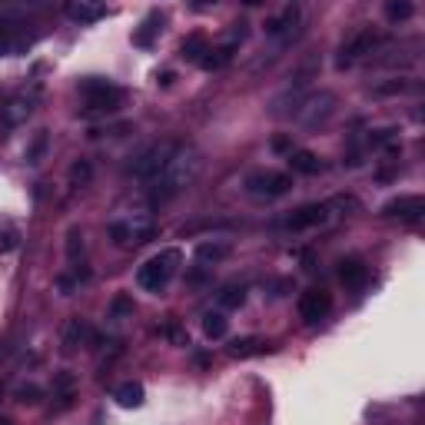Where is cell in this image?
<instances>
[{"mask_svg": "<svg viewBox=\"0 0 425 425\" xmlns=\"http://www.w3.org/2000/svg\"><path fill=\"white\" fill-rule=\"evenodd\" d=\"M199 169H203V153L197 147H183L180 143V150L173 153V160L163 167V173L150 183V199L153 203H169L173 197H180L183 190L199 176Z\"/></svg>", "mask_w": 425, "mask_h": 425, "instance_id": "6da1fadb", "label": "cell"}, {"mask_svg": "<svg viewBox=\"0 0 425 425\" xmlns=\"http://www.w3.org/2000/svg\"><path fill=\"white\" fill-rule=\"evenodd\" d=\"M176 269H180V249H163V253L150 256L137 269V283H140V289H147V292H163V289L173 283Z\"/></svg>", "mask_w": 425, "mask_h": 425, "instance_id": "7a4b0ae2", "label": "cell"}, {"mask_svg": "<svg viewBox=\"0 0 425 425\" xmlns=\"http://www.w3.org/2000/svg\"><path fill=\"white\" fill-rule=\"evenodd\" d=\"M176 150H180V143H176V140H153L147 150L137 153V160L130 163V173H133L137 180H143V183H153L160 173H163V167L173 160V153Z\"/></svg>", "mask_w": 425, "mask_h": 425, "instance_id": "3957f363", "label": "cell"}, {"mask_svg": "<svg viewBox=\"0 0 425 425\" xmlns=\"http://www.w3.org/2000/svg\"><path fill=\"white\" fill-rule=\"evenodd\" d=\"M80 93H83V100H87V117L90 113H113L117 106L123 103V90L117 83H110L103 76H87V80H80Z\"/></svg>", "mask_w": 425, "mask_h": 425, "instance_id": "277c9868", "label": "cell"}, {"mask_svg": "<svg viewBox=\"0 0 425 425\" xmlns=\"http://www.w3.org/2000/svg\"><path fill=\"white\" fill-rule=\"evenodd\" d=\"M246 190L253 197H266V199L286 197L289 190H292V176L289 173H276V169H259V173L246 176Z\"/></svg>", "mask_w": 425, "mask_h": 425, "instance_id": "5b68a950", "label": "cell"}, {"mask_svg": "<svg viewBox=\"0 0 425 425\" xmlns=\"http://www.w3.org/2000/svg\"><path fill=\"white\" fill-rule=\"evenodd\" d=\"M243 40H246V24H233L229 37L219 47H210V50H206V57L199 60V67H203V70H223V67L236 57V50L243 47Z\"/></svg>", "mask_w": 425, "mask_h": 425, "instance_id": "8992f818", "label": "cell"}, {"mask_svg": "<svg viewBox=\"0 0 425 425\" xmlns=\"http://www.w3.org/2000/svg\"><path fill=\"white\" fill-rule=\"evenodd\" d=\"M333 103H335L333 93H306V100H303V106L296 110V117L303 120V126H319V123L329 120Z\"/></svg>", "mask_w": 425, "mask_h": 425, "instance_id": "52a82bcc", "label": "cell"}, {"mask_svg": "<svg viewBox=\"0 0 425 425\" xmlns=\"http://www.w3.org/2000/svg\"><path fill=\"white\" fill-rule=\"evenodd\" d=\"M329 312H333V296H329L326 289L312 286L299 296V316H303V322L312 326V322H319V319H326Z\"/></svg>", "mask_w": 425, "mask_h": 425, "instance_id": "ba28073f", "label": "cell"}, {"mask_svg": "<svg viewBox=\"0 0 425 425\" xmlns=\"http://www.w3.org/2000/svg\"><path fill=\"white\" fill-rule=\"evenodd\" d=\"M379 44V37L372 31H362L356 33L352 40H346V44L339 47V57H335V67L339 70H346V67H352V63H359L365 57V53H372V47Z\"/></svg>", "mask_w": 425, "mask_h": 425, "instance_id": "9c48e42d", "label": "cell"}, {"mask_svg": "<svg viewBox=\"0 0 425 425\" xmlns=\"http://www.w3.org/2000/svg\"><path fill=\"white\" fill-rule=\"evenodd\" d=\"M329 219V206L326 203H303L299 210H292L286 216V226L292 233H303V229H316Z\"/></svg>", "mask_w": 425, "mask_h": 425, "instance_id": "30bf717a", "label": "cell"}, {"mask_svg": "<svg viewBox=\"0 0 425 425\" xmlns=\"http://www.w3.org/2000/svg\"><path fill=\"white\" fill-rule=\"evenodd\" d=\"M382 216H392V219H406V223H419L425 216V197L412 193V197H395L382 206Z\"/></svg>", "mask_w": 425, "mask_h": 425, "instance_id": "8fae6325", "label": "cell"}, {"mask_svg": "<svg viewBox=\"0 0 425 425\" xmlns=\"http://www.w3.org/2000/svg\"><path fill=\"white\" fill-rule=\"evenodd\" d=\"M296 24H299V7H296V3H286L279 14L266 20V33L276 37V40H289L292 31H296Z\"/></svg>", "mask_w": 425, "mask_h": 425, "instance_id": "7c38bea8", "label": "cell"}, {"mask_svg": "<svg viewBox=\"0 0 425 425\" xmlns=\"http://www.w3.org/2000/svg\"><path fill=\"white\" fill-rule=\"evenodd\" d=\"M339 279H342V286L346 289H365V283H369V266H365L359 256H349L339 262Z\"/></svg>", "mask_w": 425, "mask_h": 425, "instance_id": "4fadbf2b", "label": "cell"}, {"mask_svg": "<svg viewBox=\"0 0 425 425\" xmlns=\"http://www.w3.org/2000/svg\"><path fill=\"white\" fill-rule=\"evenodd\" d=\"M31 113H33V97H14V100H7V103L0 106V120L7 123V126L27 123Z\"/></svg>", "mask_w": 425, "mask_h": 425, "instance_id": "5bb4252c", "label": "cell"}, {"mask_svg": "<svg viewBox=\"0 0 425 425\" xmlns=\"http://www.w3.org/2000/svg\"><path fill=\"white\" fill-rule=\"evenodd\" d=\"M126 226H130V240L133 243H150L153 236H156V219H153V212L147 210H137L130 219H126Z\"/></svg>", "mask_w": 425, "mask_h": 425, "instance_id": "9a60e30c", "label": "cell"}, {"mask_svg": "<svg viewBox=\"0 0 425 425\" xmlns=\"http://www.w3.org/2000/svg\"><path fill=\"white\" fill-rule=\"evenodd\" d=\"M67 17L74 24H97V20L106 17V7L103 3H90V0H74V3H67Z\"/></svg>", "mask_w": 425, "mask_h": 425, "instance_id": "2e32d148", "label": "cell"}, {"mask_svg": "<svg viewBox=\"0 0 425 425\" xmlns=\"http://www.w3.org/2000/svg\"><path fill=\"white\" fill-rule=\"evenodd\" d=\"M160 31H163V14H160V10H150V14L143 17V24L133 31V44L147 50V47H153V40L160 37Z\"/></svg>", "mask_w": 425, "mask_h": 425, "instance_id": "e0dca14e", "label": "cell"}, {"mask_svg": "<svg viewBox=\"0 0 425 425\" xmlns=\"http://www.w3.org/2000/svg\"><path fill=\"white\" fill-rule=\"evenodd\" d=\"M289 169L299 173V176H316L319 169H322V160L309 150H292L289 153Z\"/></svg>", "mask_w": 425, "mask_h": 425, "instance_id": "ac0fdd59", "label": "cell"}, {"mask_svg": "<svg viewBox=\"0 0 425 425\" xmlns=\"http://www.w3.org/2000/svg\"><path fill=\"white\" fill-rule=\"evenodd\" d=\"M266 339H259V335H240V339H233L229 342V356L233 359H249V356H259V352H266Z\"/></svg>", "mask_w": 425, "mask_h": 425, "instance_id": "d6986e66", "label": "cell"}, {"mask_svg": "<svg viewBox=\"0 0 425 425\" xmlns=\"http://www.w3.org/2000/svg\"><path fill=\"white\" fill-rule=\"evenodd\" d=\"M226 256H229V243H223V240H206V243L197 246L199 266H216V262H223Z\"/></svg>", "mask_w": 425, "mask_h": 425, "instance_id": "ffe728a7", "label": "cell"}, {"mask_svg": "<svg viewBox=\"0 0 425 425\" xmlns=\"http://www.w3.org/2000/svg\"><path fill=\"white\" fill-rule=\"evenodd\" d=\"M87 335H90V326H87L80 316H74L67 326H63V349L74 352L76 346H83V342H87Z\"/></svg>", "mask_w": 425, "mask_h": 425, "instance_id": "44dd1931", "label": "cell"}, {"mask_svg": "<svg viewBox=\"0 0 425 425\" xmlns=\"http://www.w3.org/2000/svg\"><path fill=\"white\" fill-rule=\"evenodd\" d=\"M113 399L120 402L123 409H140V406L147 402V392H143V385H140V382H123V385H117Z\"/></svg>", "mask_w": 425, "mask_h": 425, "instance_id": "7402d4cb", "label": "cell"}, {"mask_svg": "<svg viewBox=\"0 0 425 425\" xmlns=\"http://www.w3.org/2000/svg\"><path fill=\"white\" fill-rule=\"evenodd\" d=\"M31 44H33V37H17L14 27L0 20V57L17 53V50H24V47H31Z\"/></svg>", "mask_w": 425, "mask_h": 425, "instance_id": "603a6c76", "label": "cell"}, {"mask_svg": "<svg viewBox=\"0 0 425 425\" xmlns=\"http://www.w3.org/2000/svg\"><path fill=\"white\" fill-rule=\"evenodd\" d=\"M206 50H210V44H206V37H203V33H190V37L183 40V47H180L183 60H190V63H199L203 57H206Z\"/></svg>", "mask_w": 425, "mask_h": 425, "instance_id": "cb8c5ba5", "label": "cell"}, {"mask_svg": "<svg viewBox=\"0 0 425 425\" xmlns=\"http://www.w3.org/2000/svg\"><path fill=\"white\" fill-rule=\"evenodd\" d=\"M216 303L223 306V309H240L246 303V286L240 283H229V286L219 289V296H216Z\"/></svg>", "mask_w": 425, "mask_h": 425, "instance_id": "d4e9b609", "label": "cell"}, {"mask_svg": "<svg viewBox=\"0 0 425 425\" xmlns=\"http://www.w3.org/2000/svg\"><path fill=\"white\" fill-rule=\"evenodd\" d=\"M133 309H137V306H133V296H130V292H117V296L110 299V306H106V316L110 319H130L133 316Z\"/></svg>", "mask_w": 425, "mask_h": 425, "instance_id": "484cf974", "label": "cell"}, {"mask_svg": "<svg viewBox=\"0 0 425 425\" xmlns=\"http://www.w3.org/2000/svg\"><path fill=\"white\" fill-rule=\"evenodd\" d=\"M203 333L210 335V339H223L229 333V319L223 312H206L203 316Z\"/></svg>", "mask_w": 425, "mask_h": 425, "instance_id": "4316f807", "label": "cell"}, {"mask_svg": "<svg viewBox=\"0 0 425 425\" xmlns=\"http://www.w3.org/2000/svg\"><path fill=\"white\" fill-rule=\"evenodd\" d=\"M412 14H415V3H409V0H389V3H385V17H389L392 24L409 20Z\"/></svg>", "mask_w": 425, "mask_h": 425, "instance_id": "83f0119b", "label": "cell"}, {"mask_svg": "<svg viewBox=\"0 0 425 425\" xmlns=\"http://www.w3.org/2000/svg\"><path fill=\"white\" fill-rule=\"evenodd\" d=\"M90 176H93V163H90V160H83V156H80V160H74V167H70V183H74V186H87V183H90Z\"/></svg>", "mask_w": 425, "mask_h": 425, "instance_id": "f1b7e54d", "label": "cell"}, {"mask_svg": "<svg viewBox=\"0 0 425 425\" xmlns=\"http://www.w3.org/2000/svg\"><path fill=\"white\" fill-rule=\"evenodd\" d=\"M40 395H44V389H40V385H33V382L17 385L14 389V399L17 402H24V406H37V402H40Z\"/></svg>", "mask_w": 425, "mask_h": 425, "instance_id": "f546056e", "label": "cell"}, {"mask_svg": "<svg viewBox=\"0 0 425 425\" xmlns=\"http://www.w3.org/2000/svg\"><path fill=\"white\" fill-rule=\"evenodd\" d=\"M47 143H50V133H47V130H40V133L33 137L31 150H27V163H40V160H44V153H47Z\"/></svg>", "mask_w": 425, "mask_h": 425, "instance_id": "4dcf8cb0", "label": "cell"}, {"mask_svg": "<svg viewBox=\"0 0 425 425\" xmlns=\"http://www.w3.org/2000/svg\"><path fill=\"white\" fill-rule=\"evenodd\" d=\"M80 256H83V233L74 226L70 233H67V259H70V262H76Z\"/></svg>", "mask_w": 425, "mask_h": 425, "instance_id": "1f68e13d", "label": "cell"}, {"mask_svg": "<svg viewBox=\"0 0 425 425\" xmlns=\"http://www.w3.org/2000/svg\"><path fill=\"white\" fill-rule=\"evenodd\" d=\"M110 240H113V246H126V243H133L130 240V226H126V219H117V223H110Z\"/></svg>", "mask_w": 425, "mask_h": 425, "instance_id": "d6a6232c", "label": "cell"}, {"mask_svg": "<svg viewBox=\"0 0 425 425\" xmlns=\"http://www.w3.org/2000/svg\"><path fill=\"white\" fill-rule=\"evenodd\" d=\"M409 87H412L409 80H389V83H379L376 93H379V97H392V93H406Z\"/></svg>", "mask_w": 425, "mask_h": 425, "instance_id": "836d02e7", "label": "cell"}, {"mask_svg": "<svg viewBox=\"0 0 425 425\" xmlns=\"http://www.w3.org/2000/svg\"><path fill=\"white\" fill-rule=\"evenodd\" d=\"M329 206H335V210H359V199L356 197H335Z\"/></svg>", "mask_w": 425, "mask_h": 425, "instance_id": "e575fe53", "label": "cell"}, {"mask_svg": "<svg viewBox=\"0 0 425 425\" xmlns=\"http://www.w3.org/2000/svg\"><path fill=\"white\" fill-rule=\"evenodd\" d=\"M74 376H70V372H60V376H57V382H53V389H60V392L63 395H67V392H70V389H74Z\"/></svg>", "mask_w": 425, "mask_h": 425, "instance_id": "d590c367", "label": "cell"}, {"mask_svg": "<svg viewBox=\"0 0 425 425\" xmlns=\"http://www.w3.org/2000/svg\"><path fill=\"white\" fill-rule=\"evenodd\" d=\"M273 150L276 153H292V137H273Z\"/></svg>", "mask_w": 425, "mask_h": 425, "instance_id": "8d00e7d4", "label": "cell"}, {"mask_svg": "<svg viewBox=\"0 0 425 425\" xmlns=\"http://www.w3.org/2000/svg\"><path fill=\"white\" fill-rule=\"evenodd\" d=\"M186 279H190L193 286H199V283H206V266H199V269H193V273L186 276Z\"/></svg>", "mask_w": 425, "mask_h": 425, "instance_id": "74e56055", "label": "cell"}, {"mask_svg": "<svg viewBox=\"0 0 425 425\" xmlns=\"http://www.w3.org/2000/svg\"><path fill=\"white\" fill-rule=\"evenodd\" d=\"M156 80H160V83H163V87H169V83H173V80H176V74H173V70H163V74L156 76Z\"/></svg>", "mask_w": 425, "mask_h": 425, "instance_id": "f35d334b", "label": "cell"}, {"mask_svg": "<svg viewBox=\"0 0 425 425\" xmlns=\"http://www.w3.org/2000/svg\"><path fill=\"white\" fill-rule=\"evenodd\" d=\"M0 425H14V422H10V419H0Z\"/></svg>", "mask_w": 425, "mask_h": 425, "instance_id": "ab89813d", "label": "cell"}]
</instances>
